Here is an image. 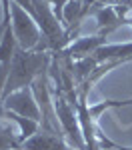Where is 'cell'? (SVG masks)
<instances>
[{
	"label": "cell",
	"instance_id": "6da1fadb",
	"mask_svg": "<svg viewBox=\"0 0 132 150\" xmlns=\"http://www.w3.org/2000/svg\"><path fill=\"white\" fill-rule=\"evenodd\" d=\"M52 62V52L48 48L46 40L42 38V42L34 50H24L16 44L14 54L10 62V72H8V80L4 86V98L10 96L12 92L32 86V82L50 68Z\"/></svg>",
	"mask_w": 132,
	"mask_h": 150
},
{
	"label": "cell",
	"instance_id": "7a4b0ae2",
	"mask_svg": "<svg viewBox=\"0 0 132 150\" xmlns=\"http://www.w3.org/2000/svg\"><path fill=\"white\" fill-rule=\"evenodd\" d=\"M52 96H54V110H56V116L60 120L66 142L76 150H90L86 140H84L82 128H80L78 116H76V108L66 100V96L60 90H52Z\"/></svg>",
	"mask_w": 132,
	"mask_h": 150
},
{
	"label": "cell",
	"instance_id": "3957f363",
	"mask_svg": "<svg viewBox=\"0 0 132 150\" xmlns=\"http://www.w3.org/2000/svg\"><path fill=\"white\" fill-rule=\"evenodd\" d=\"M8 4H10V24H12L14 38H16V44L24 50H34L44 38L36 20L22 6H18L14 0H10Z\"/></svg>",
	"mask_w": 132,
	"mask_h": 150
},
{
	"label": "cell",
	"instance_id": "277c9868",
	"mask_svg": "<svg viewBox=\"0 0 132 150\" xmlns=\"http://www.w3.org/2000/svg\"><path fill=\"white\" fill-rule=\"evenodd\" d=\"M2 110H10L20 116L32 118L36 122H42V114H40V106L36 102V96L32 92V88H20L16 92H12L10 96L4 98L2 102Z\"/></svg>",
	"mask_w": 132,
	"mask_h": 150
},
{
	"label": "cell",
	"instance_id": "5b68a950",
	"mask_svg": "<svg viewBox=\"0 0 132 150\" xmlns=\"http://www.w3.org/2000/svg\"><path fill=\"white\" fill-rule=\"evenodd\" d=\"M104 44H106V36L98 32L96 36H84V38H78V40H72L70 44L64 50H60V52H64L68 58H72L76 62V60L92 56L96 50L100 46H104Z\"/></svg>",
	"mask_w": 132,
	"mask_h": 150
},
{
	"label": "cell",
	"instance_id": "8992f818",
	"mask_svg": "<svg viewBox=\"0 0 132 150\" xmlns=\"http://www.w3.org/2000/svg\"><path fill=\"white\" fill-rule=\"evenodd\" d=\"M92 56L96 58L98 64L108 62V60H124V62H130L132 42H124V44H104V46L98 48Z\"/></svg>",
	"mask_w": 132,
	"mask_h": 150
},
{
	"label": "cell",
	"instance_id": "52a82bcc",
	"mask_svg": "<svg viewBox=\"0 0 132 150\" xmlns=\"http://www.w3.org/2000/svg\"><path fill=\"white\" fill-rule=\"evenodd\" d=\"M0 118H8V120H14L18 124V128H20V136H18L20 146H22L26 140H30L40 130V122H36L32 118H26V116H20V114H16V112H10V110H2L0 112Z\"/></svg>",
	"mask_w": 132,
	"mask_h": 150
},
{
	"label": "cell",
	"instance_id": "ba28073f",
	"mask_svg": "<svg viewBox=\"0 0 132 150\" xmlns=\"http://www.w3.org/2000/svg\"><path fill=\"white\" fill-rule=\"evenodd\" d=\"M96 14V20H98V28H100V34L108 36L110 32H114L116 28L124 26V18H120L114 6H102L94 12Z\"/></svg>",
	"mask_w": 132,
	"mask_h": 150
},
{
	"label": "cell",
	"instance_id": "9c48e42d",
	"mask_svg": "<svg viewBox=\"0 0 132 150\" xmlns=\"http://www.w3.org/2000/svg\"><path fill=\"white\" fill-rule=\"evenodd\" d=\"M20 146V140L14 134L12 126L4 124V118H0V150H18Z\"/></svg>",
	"mask_w": 132,
	"mask_h": 150
},
{
	"label": "cell",
	"instance_id": "30bf717a",
	"mask_svg": "<svg viewBox=\"0 0 132 150\" xmlns=\"http://www.w3.org/2000/svg\"><path fill=\"white\" fill-rule=\"evenodd\" d=\"M96 142H98V146L104 150V148H114V150H132V148H128V146H122V144H116V142H112V140H108L102 132H100V128L96 126Z\"/></svg>",
	"mask_w": 132,
	"mask_h": 150
},
{
	"label": "cell",
	"instance_id": "8fae6325",
	"mask_svg": "<svg viewBox=\"0 0 132 150\" xmlns=\"http://www.w3.org/2000/svg\"><path fill=\"white\" fill-rule=\"evenodd\" d=\"M14 2H16L18 6H22L24 10H26L30 16H32V18H34V6H32V0H14Z\"/></svg>",
	"mask_w": 132,
	"mask_h": 150
},
{
	"label": "cell",
	"instance_id": "7c38bea8",
	"mask_svg": "<svg viewBox=\"0 0 132 150\" xmlns=\"http://www.w3.org/2000/svg\"><path fill=\"white\" fill-rule=\"evenodd\" d=\"M124 24H128V26H132V16H126V18H124Z\"/></svg>",
	"mask_w": 132,
	"mask_h": 150
},
{
	"label": "cell",
	"instance_id": "4fadbf2b",
	"mask_svg": "<svg viewBox=\"0 0 132 150\" xmlns=\"http://www.w3.org/2000/svg\"><path fill=\"white\" fill-rule=\"evenodd\" d=\"M96 150H102V148H100V146H98V148H96Z\"/></svg>",
	"mask_w": 132,
	"mask_h": 150
},
{
	"label": "cell",
	"instance_id": "5bb4252c",
	"mask_svg": "<svg viewBox=\"0 0 132 150\" xmlns=\"http://www.w3.org/2000/svg\"><path fill=\"white\" fill-rule=\"evenodd\" d=\"M18 150H24V148H18Z\"/></svg>",
	"mask_w": 132,
	"mask_h": 150
},
{
	"label": "cell",
	"instance_id": "9a60e30c",
	"mask_svg": "<svg viewBox=\"0 0 132 150\" xmlns=\"http://www.w3.org/2000/svg\"><path fill=\"white\" fill-rule=\"evenodd\" d=\"M130 62H132V58H130Z\"/></svg>",
	"mask_w": 132,
	"mask_h": 150
}]
</instances>
